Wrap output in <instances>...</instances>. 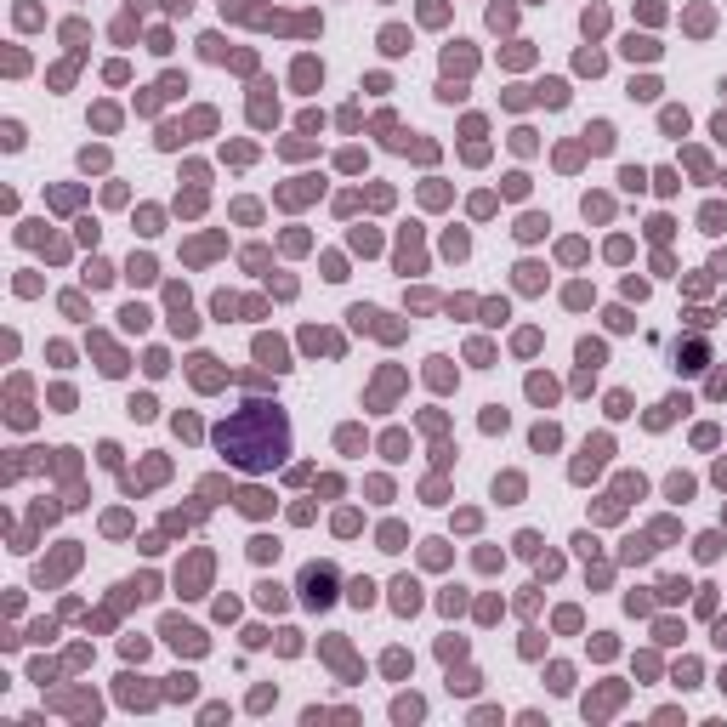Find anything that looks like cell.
I'll return each mask as SVG.
<instances>
[{"label": "cell", "instance_id": "1", "mask_svg": "<svg viewBox=\"0 0 727 727\" xmlns=\"http://www.w3.org/2000/svg\"><path fill=\"white\" fill-rule=\"evenodd\" d=\"M216 449L239 472H267L290 455V420L278 404H245L216 427Z\"/></svg>", "mask_w": 727, "mask_h": 727}, {"label": "cell", "instance_id": "2", "mask_svg": "<svg viewBox=\"0 0 727 727\" xmlns=\"http://www.w3.org/2000/svg\"><path fill=\"white\" fill-rule=\"evenodd\" d=\"M330 585H336V574H330V569H307V602H313V608H324V602L336 597Z\"/></svg>", "mask_w": 727, "mask_h": 727}, {"label": "cell", "instance_id": "3", "mask_svg": "<svg viewBox=\"0 0 727 727\" xmlns=\"http://www.w3.org/2000/svg\"><path fill=\"white\" fill-rule=\"evenodd\" d=\"M415 602H420V597H415V585H409V580H398V608H404V614H409Z\"/></svg>", "mask_w": 727, "mask_h": 727}]
</instances>
